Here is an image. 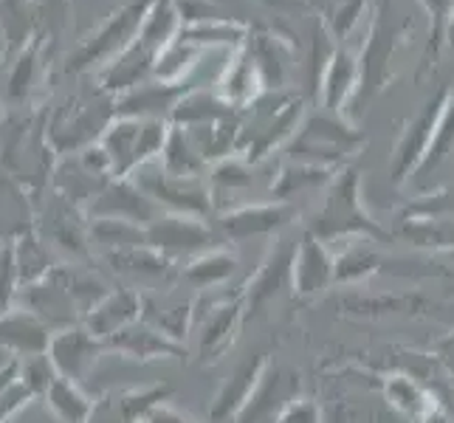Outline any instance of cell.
Segmentation results:
<instances>
[{
  "label": "cell",
  "instance_id": "obj_1",
  "mask_svg": "<svg viewBox=\"0 0 454 423\" xmlns=\"http://www.w3.org/2000/svg\"><path fill=\"white\" fill-rule=\"evenodd\" d=\"M310 234L322 243L339 240V238H379L381 229L372 223V217L362 207V195H358V172L344 169L341 176L331 184L322 209L317 212L310 223Z\"/></svg>",
  "mask_w": 454,
  "mask_h": 423
},
{
  "label": "cell",
  "instance_id": "obj_2",
  "mask_svg": "<svg viewBox=\"0 0 454 423\" xmlns=\"http://www.w3.org/2000/svg\"><path fill=\"white\" fill-rule=\"evenodd\" d=\"M300 99L294 97H265L248 105V119L240 121L238 153L246 161H257L271 153L279 141H286L300 124Z\"/></svg>",
  "mask_w": 454,
  "mask_h": 423
},
{
  "label": "cell",
  "instance_id": "obj_3",
  "mask_svg": "<svg viewBox=\"0 0 454 423\" xmlns=\"http://www.w3.org/2000/svg\"><path fill=\"white\" fill-rule=\"evenodd\" d=\"M18 305L40 317L54 333L74 325H82V313L74 300L68 265H57L49 277H43L35 286H23L18 294Z\"/></svg>",
  "mask_w": 454,
  "mask_h": 423
},
{
  "label": "cell",
  "instance_id": "obj_4",
  "mask_svg": "<svg viewBox=\"0 0 454 423\" xmlns=\"http://www.w3.org/2000/svg\"><path fill=\"white\" fill-rule=\"evenodd\" d=\"M167 145V130L161 119H124L111 128L105 138V155L116 176H130L136 167H145L155 153Z\"/></svg>",
  "mask_w": 454,
  "mask_h": 423
},
{
  "label": "cell",
  "instance_id": "obj_5",
  "mask_svg": "<svg viewBox=\"0 0 454 423\" xmlns=\"http://www.w3.org/2000/svg\"><path fill=\"white\" fill-rule=\"evenodd\" d=\"M358 145H362V136L353 133L348 124L327 119V116H317L302 124L288 150H291V159H296L300 164L325 169L341 161L344 155H350Z\"/></svg>",
  "mask_w": 454,
  "mask_h": 423
},
{
  "label": "cell",
  "instance_id": "obj_6",
  "mask_svg": "<svg viewBox=\"0 0 454 423\" xmlns=\"http://www.w3.org/2000/svg\"><path fill=\"white\" fill-rule=\"evenodd\" d=\"M136 186L142 190L155 207H167L172 215L203 217L212 209V195L198 178H178L159 164L155 169L142 167L136 172Z\"/></svg>",
  "mask_w": 454,
  "mask_h": 423
},
{
  "label": "cell",
  "instance_id": "obj_7",
  "mask_svg": "<svg viewBox=\"0 0 454 423\" xmlns=\"http://www.w3.org/2000/svg\"><path fill=\"white\" fill-rule=\"evenodd\" d=\"M169 396L172 389L167 384L107 389L99 398H93L88 423H145L155 406L169 401Z\"/></svg>",
  "mask_w": 454,
  "mask_h": 423
},
{
  "label": "cell",
  "instance_id": "obj_8",
  "mask_svg": "<svg viewBox=\"0 0 454 423\" xmlns=\"http://www.w3.org/2000/svg\"><path fill=\"white\" fill-rule=\"evenodd\" d=\"M147 234V246L161 252L164 257H200L212 252L215 246V234L207 229V223L200 217H186V215H169L159 217L153 226L145 229Z\"/></svg>",
  "mask_w": 454,
  "mask_h": 423
},
{
  "label": "cell",
  "instance_id": "obj_9",
  "mask_svg": "<svg viewBox=\"0 0 454 423\" xmlns=\"http://www.w3.org/2000/svg\"><path fill=\"white\" fill-rule=\"evenodd\" d=\"M102 353H107L105 341L93 336L85 325H74L54 333L51 348H49V358L54 370L62 379H68L80 387H85V381L90 379V372L97 367Z\"/></svg>",
  "mask_w": 454,
  "mask_h": 423
},
{
  "label": "cell",
  "instance_id": "obj_10",
  "mask_svg": "<svg viewBox=\"0 0 454 423\" xmlns=\"http://www.w3.org/2000/svg\"><path fill=\"white\" fill-rule=\"evenodd\" d=\"M449 99H451V93L449 90H441L434 99H429L424 105V111H420L410 121V128L403 130L398 147H395V155H393V167H389V169H393V181L395 184H401V181H406L410 176H415L418 164L424 161V155L429 150V141L434 136V128H437V121H441Z\"/></svg>",
  "mask_w": 454,
  "mask_h": 423
},
{
  "label": "cell",
  "instance_id": "obj_11",
  "mask_svg": "<svg viewBox=\"0 0 454 423\" xmlns=\"http://www.w3.org/2000/svg\"><path fill=\"white\" fill-rule=\"evenodd\" d=\"M296 393H300V375L279 364H269L252 398H248V403L238 412V420L240 423H274L277 415L283 412L291 401H296Z\"/></svg>",
  "mask_w": 454,
  "mask_h": 423
},
{
  "label": "cell",
  "instance_id": "obj_12",
  "mask_svg": "<svg viewBox=\"0 0 454 423\" xmlns=\"http://www.w3.org/2000/svg\"><path fill=\"white\" fill-rule=\"evenodd\" d=\"M54 331L31 310L14 305L9 313L0 317V350L12 358H31L45 356L51 348Z\"/></svg>",
  "mask_w": 454,
  "mask_h": 423
},
{
  "label": "cell",
  "instance_id": "obj_13",
  "mask_svg": "<svg viewBox=\"0 0 454 423\" xmlns=\"http://www.w3.org/2000/svg\"><path fill=\"white\" fill-rule=\"evenodd\" d=\"M107 353H116L121 358H133V362H159V358H181L184 344L164 336L159 327H153L145 319H136L124 331L105 341Z\"/></svg>",
  "mask_w": 454,
  "mask_h": 423
},
{
  "label": "cell",
  "instance_id": "obj_14",
  "mask_svg": "<svg viewBox=\"0 0 454 423\" xmlns=\"http://www.w3.org/2000/svg\"><path fill=\"white\" fill-rule=\"evenodd\" d=\"M90 212H93V221L105 217V221H124V223L142 226V229L159 221V207H155L136 184H128V181L102 190L97 203L90 207Z\"/></svg>",
  "mask_w": 454,
  "mask_h": 423
},
{
  "label": "cell",
  "instance_id": "obj_15",
  "mask_svg": "<svg viewBox=\"0 0 454 423\" xmlns=\"http://www.w3.org/2000/svg\"><path fill=\"white\" fill-rule=\"evenodd\" d=\"M294 257H296V243L277 240L274 248L265 257V262L257 269V274L248 282L246 291V308L252 313H260L274 296L288 288L294 282Z\"/></svg>",
  "mask_w": 454,
  "mask_h": 423
},
{
  "label": "cell",
  "instance_id": "obj_16",
  "mask_svg": "<svg viewBox=\"0 0 454 423\" xmlns=\"http://www.w3.org/2000/svg\"><path fill=\"white\" fill-rule=\"evenodd\" d=\"M336 282V257L327 252V246L313 238L308 231L305 238L296 243L294 257V282L291 291L296 296H313Z\"/></svg>",
  "mask_w": 454,
  "mask_h": 423
},
{
  "label": "cell",
  "instance_id": "obj_17",
  "mask_svg": "<svg viewBox=\"0 0 454 423\" xmlns=\"http://www.w3.org/2000/svg\"><path fill=\"white\" fill-rule=\"evenodd\" d=\"M240 317H243V305L240 300H221L212 302L207 317H195L192 327L198 336V358L200 362H215L226 353V348L234 339V331L240 327Z\"/></svg>",
  "mask_w": 454,
  "mask_h": 423
},
{
  "label": "cell",
  "instance_id": "obj_18",
  "mask_svg": "<svg viewBox=\"0 0 454 423\" xmlns=\"http://www.w3.org/2000/svg\"><path fill=\"white\" fill-rule=\"evenodd\" d=\"M136 319H142V291L138 288H116L90 308V313L82 319V325L97 339L107 341L119 331H124L128 325H133Z\"/></svg>",
  "mask_w": 454,
  "mask_h": 423
},
{
  "label": "cell",
  "instance_id": "obj_19",
  "mask_svg": "<svg viewBox=\"0 0 454 423\" xmlns=\"http://www.w3.org/2000/svg\"><path fill=\"white\" fill-rule=\"evenodd\" d=\"M294 217V209L288 203L277 200V203H252V207H240L229 212L221 226L223 234L231 240H248V238H260V234H271L277 229H283Z\"/></svg>",
  "mask_w": 454,
  "mask_h": 423
},
{
  "label": "cell",
  "instance_id": "obj_20",
  "mask_svg": "<svg viewBox=\"0 0 454 423\" xmlns=\"http://www.w3.org/2000/svg\"><path fill=\"white\" fill-rule=\"evenodd\" d=\"M265 367H269V358L262 353L246 356L243 362L234 367L231 379L221 387L215 403H212V420H223V418H238V412L248 403L252 393L257 389Z\"/></svg>",
  "mask_w": 454,
  "mask_h": 423
},
{
  "label": "cell",
  "instance_id": "obj_21",
  "mask_svg": "<svg viewBox=\"0 0 454 423\" xmlns=\"http://www.w3.org/2000/svg\"><path fill=\"white\" fill-rule=\"evenodd\" d=\"M107 265L128 277L133 282V288H153L150 282L167 279L172 274V260L164 257L161 252H155L150 246H136V248H124V252H111L105 255Z\"/></svg>",
  "mask_w": 454,
  "mask_h": 423
},
{
  "label": "cell",
  "instance_id": "obj_22",
  "mask_svg": "<svg viewBox=\"0 0 454 423\" xmlns=\"http://www.w3.org/2000/svg\"><path fill=\"white\" fill-rule=\"evenodd\" d=\"M142 319L150 322L153 327H159L164 336L184 344V336L190 333V327L195 322V302L172 300L167 294L142 291Z\"/></svg>",
  "mask_w": 454,
  "mask_h": 423
},
{
  "label": "cell",
  "instance_id": "obj_23",
  "mask_svg": "<svg viewBox=\"0 0 454 423\" xmlns=\"http://www.w3.org/2000/svg\"><path fill=\"white\" fill-rule=\"evenodd\" d=\"M40 401L57 423H88L93 410V398L85 393V387L62 379V375H57Z\"/></svg>",
  "mask_w": 454,
  "mask_h": 423
},
{
  "label": "cell",
  "instance_id": "obj_24",
  "mask_svg": "<svg viewBox=\"0 0 454 423\" xmlns=\"http://www.w3.org/2000/svg\"><path fill=\"white\" fill-rule=\"evenodd\" d=\"M12 243H14V260H18L20 288L35 286V282L49 277L57 269V262L49 252V243L37 231H20Z\"/></svg>",
  "mask_w": 454,
  "mask_h": 423
},
{
  "label": "cell",
  "instance_id": "obj_25",
  "mask_svg": "<svg viewBox=\"0 0 454 423\" xmlns=\"http://www.w3.org/2000/svg\"><path fill=\"white\" fill-rule=\"evenodd\" d=\"M234 269H238V260H234L229 252H223V248H212V252L190 260V265L181 271V279L190 282L192 288L215 291V288L226 286Z\"/></svg>",
  "mask_w": 454,
  "mask_h": 423
},
{
  "label": "cell",
  "instance_id": "obj_26",
  "mask_svg": "<svg viewBox=\"0 0 454 423\" xmlns=\"http://www.w3.org/2000/svg\"><path fill=\"white\" fill-rule=\"evenodd\" d=\"M161 167L169 172V176L198 178L203 167H207V159H203V153L198 150L192 136H186L181 128H176L167 136V145L161 150Z\"/></svg>",
  "mask_w": 454,
  "mask_h": 423
},
{
  "label": "cell",
  "instance_id": "obj_27",
  "mask_svg": "<svg viewBox=\"0 0 454 423\" xmlns=\"http://www.w3.org/2000/svg\"><path fill=\"white\" fill-rule=\"evenodd\" d=\"M384 398L389 406H395L401 415L415 418V420H420L432 406H437L429 389L424 384H418L415 379H410V375H393V379H387Z\"/></svg>",
  "mask_w": 454,
  "mask_h": 423
},
{
  "label": "cell",
  "instance_id": "obj_28",
  "mask_svg": "<svg viewBox=\"0 0 454 423\" xmlns=\"http://www.w3.org/2000/svg\"><path fill=\"white\" fill-rule=\"evenodd\" d=\"M88 238H90V243L105 246L107 255L124 252V248H136V246H147V234L142 226L124 223V221H105V217L90 223Z\"/></svg>",
  "mask_w": 454,
  "mask_h": 423
},
{
  "label": "cell",
  "instance_id": "obj_29",
  "mask_svg": "<svg viewBox=\"0 0 454 423\" xmlns=\"http://www.w3.org/2000/svg\"><path fill=\"white\" fill-rule=\"evenodd\" d=\"M356 80H358V66L350 57V51L333 54V62H331V68H327L325 82H322V102L336 111V107H341V102L348 99V93L353 90Z\"/></svg>",
  "mask_w": 454,
  "mask_h": 423
},
{
  "label": "cell",
  "instance_id": "obj_30",
  "mask_svg": "<svg viewBox=\"0 0 454 423\" xmlns=\"http://www.w3.org/2000/svg\"><path fill=\"white\" fill-rule=\"evenodd\" d=\"M254 82H262V76H260V68H257L252 54H246L238 62H231L229 71H226V80H223L226 102L229 105H243V102L252 105L254 93H257Z\"/></svg>",
  "mask_w": 454,
  "mask_h": 423
},
{
  "label": "cell",
  "instance_id": "obj_31",
  "mask_svg": "<svg viewBox=\"0 0 454 423\" xmlns=\"http://www.w3.org/2000/svg\"><path fill=\"white\" fill-rule=\"evenodd\" d=\"M454 153V97L449 99L446 105V111L441 116V121H437V128H434V136L429 141V150L424 155V161L418 164L415 169V176H427V172L437 169L441 167L449 155Z\"/></svg>",
  "mask_w": 454,
  "mask_h": 423
},
{
  "label": "cell",
  "instance_id": "obj_32",
  "mask_svg": "<svg viewBox=\"0 0 454 423\" xmlns=\"http://www.w3.org/2000/svg\"><path fill=\"white\" fill-rule=\"evenodd\" d=\"M20 294V274L18 260H14V243L0 240V317L18 305Z\"/></svg>",
  "mask_w": 454,
  "mask_h": 423
},
{
  "label": "cell",
  "instance_id": "obj_33",
  "mask_svg": "<svg viewBox=\"0 0 454 423\" xmlns=\"http://www.w3.org/2000/svg\"><path fill=\"white\" fill-rule=\"evenodd\" d=\"M252 186V167L246 164V159H223L212 172V190L209 195L217 198L221 192H234Z\"/></svg>",
  "mask_w": 454,
  "mask_h": 423
},
{
  "label": "cell",
  "instance_id": "obj_34",
  "mask_svg": "<svg viewBox=\"0 0 454 423\" xmlns=\"http://www.w3.org/2000/svg\"><path fill=\"white\" fill-rule=\"evenodd\" d=\"M35 401H40L31 389L18 379L14 381L4 396H0V423H9L14 415L18 412H23L28 403H35Z\"/></svg>",
  "mask_w": 454,
  "mask_h": 423
},
{
  "label": "cell",
  "instance_id": "obj_35",
  "mask_svg": "<svg viewBox=\"0 0 454 423\" xmlns=\"http://www.w3.org/2000/svg\"><path fill=\"white\" fill-rule=\"evenodd\" d=\"M274 423H322V415H319V406L313 401L296 398L277 415Z\"/></svg>",
  "mask_w": 454,
  "mask_h": 423
},
{
  "label": "cell",
  "instance_id": "obj_36",
  "mask_svg": "<svg viewBox=\"0 0 454 423\" xmlns=\"http://www.w3.org/2000/svg\"><path fill=\"white\" fill-rule=\"evenodd\" d=\"M145 423H200V420H195L190 412L178 410L176 403L164 401V403H159V406H155V410L147 415V420H145Z\"/></svg>",
  "mask_w": 454,
  "mask_h": 423
},
{
  "label": "cell",
  "instance_id": "obj_37",
  "mask_svg": "<svg viewBox=\"0 0 454 423\" xmlns=\"http://www.w3.org/2000/svg\"><path fill=\"white\" fill-rule=\"evenodd\" d=\"M441 358L446 362V367L454 372V336H449V339L441 344Z\"/></svg>",
  "mask_w": 454,
  "mask_h": 423
},
{
  "label": "cell",
  "instance_id": "obj_38",
  "mask_svg": "<svg viewBox=\"0 0 454 423\" xmlns=\"http://www.w3.org/2000/svg\"><path fill=\"white\" fill-rule=\"evenodd\" d=\"M418 423H449V415L441 410V406H432V410L424 418H420Z\"/></svg>",
  "mask_w": 454,
  "mask_h": 423
}]
</instances>
